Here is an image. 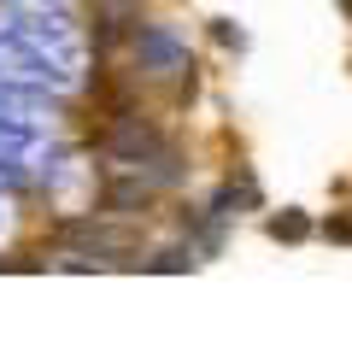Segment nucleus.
Returning a JSON list of instances; mask_svg holds the SVG:
<instances>
[{"label": "nucleus", "instance_id": "4", "mask_svg": "<svg viewBox=\"0 0 352 352\" xmlns=\"http://www.w3.org/2000/svg\"><path fill=\"white\" fill-rule=\"evenodd\" d=\"M147 206H153L147 182H112L106 188V212H147Z\"/></svg>", "mask_w": 352, "mask_h": 352}, {"label": "nucleus", "instance_id": "2", "mask_svg": "<svg viewBox=\"0 0 352 352\" xmlns=\"http://www.w3.org/2000/svg\"><path fill=\"white\" fill-rule=\"evenodd\" d=\"M164 147H170V141H164L153 124H141V118H118V129L106 135V153H112L118 164H135V170H141V164H153Z\"/></svg>", "mask_w": 352, "mask_h": 352}, {"label": "nucleus", "instance_id": "3", "mask_svg": "<svg viewBox=\"0 0 352 352\" xmlns=\"http://www.w3.org/2000/svg\"><path fill=\"white\" fill-rule=\"evenodd\" d=\"M65 241H71V247H88V252H124L129 247V235L100 229V223H71V229H65Z\"/></svg>", "mask_w": 352, "mask_h": 352}, {"label": "nucleus", "instance_id": "6", "mask_svg": "<svg viewBox=\"0 0 352 352\" xmlns=\"http://www.w3.org/2000/svg\"><path fill=\"white\" fill-rule=\"evenodd\" d=\"M329 241H352V217H335L329 223Z\"/></svg>", "mask_w": 352, "mask_h": 352}, {"label": "nucleus", "instance_id": "1", "mask_svg": "<svg viewBox=\"0 0 352 352\" xmlns=\"http://www.w3.org/2000/svg\"><path fill=\"white\" fill-rule=\"evenodd\" d=\"M135 59L147 76H176V71H194L188 65V47L159 24H135Z\"/></svg>", "mask_w": 352, "mask_h": 352}, {"label": "nucleus", "instance_id": "5", "mask_svg": "<svg viewBox=\"0 0 352 352\" xmlns=\"http://www.w3.org/2000/svg\"><path fill=\"white\" fill-rule=\"evenodd\" d=\"M270 235H276V241H305L311 223H305L300 212H282V217H270Z\"/></svg>", "mask_w": 352, "mask_h": 352}, {"label": "nucleus", "instance_id": "7", "mask_svg": "<svg viewBox=\"0 0 352 352\" xmlns=\"http://www.w3.org/2000/svg\"><path fill=\"white\" fill-rule=\"evenodd\" d=\"M340 6H346V18H352V0H340Z\"/></svg>", "mask_w": 352, "mask_h": 352}]
</instances>
